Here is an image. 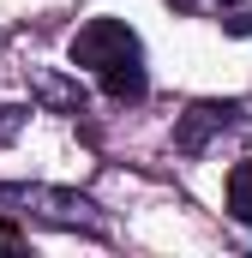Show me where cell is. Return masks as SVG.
I'll return each instance as SVG.
<instances>
[{
    "mask_svg": "<svg viewBox=\"0 0 252 258\" xmlns=\"http://www.w3.org/2000/svg\"><path fill=\"white\" fill-rule=\"evenodd\" d=\"M72 66L96 72L102 90L114 102H144L150 78H144V48H138V30L120 18H90L78 36H72Z\"/></svg>",
    "mask_w": 252,
    "mask_h": 258,
    "instance_id": "cell-1",
    "label": "cell"
},
{
    "mask_svg": "<svg viewBox=\"0 0 252 258\" xmlns=\"http://www.w3.org/2000/svg\"><path fill=\"white\" fill-rule=\"evenodd\" d=\"M0 210L48 216V222H66V228H102V216H96V204H90V198L54 192V186H0Z\"/></svg>",
    "mask_w": 252,
    "mask_h": 258,
    "instance_id": "cell-2",
    "label": "cell"
},
{
    "mask_svg": "<svg viewBox=\"0 0 252 258\" xmlns=\"http://www.w3.org/2000/svg\"><path fill=\"white\" fill-rule=\"evenodd\" d=\"M240 102H192L186 114H180V126H174V150H186V156H198L216 132H228V126H240Z\"/></svg>",
    "mask_w": 252,
    "mask_h": 258,
    "instance_id": "cell-3",
    "label": "cell"
},
{
    "mask_svg": "<svg viewBox=\"0 0 252 258\" xmlns=\"http://www.w3.org/2000/svg\"><path fill=\"white\" fill-rule=\"evenodd\" d=\"M30 90H36L48 108H60V114H84V90L66 84V78H54V72H30Z\"/></svg>",
    "mask_w": 252,
    "mask_h": 258,
    "instance_id": "cell-4",
    "label": "cell"
},
{
    "mask_svg": "<svg viewBox=\"0 0 252 258\" xmlns=\"http://www.w3.org/2000/svg\"><path fill=\"white\" fill-rule=\"evenodd\" d=\"M228 216L234 222H252V162H234L228 168Z\"/></svg>",
    "mask_w": 252,
    "mask_h": 258,
    "instance_id": "cell-5",
    "label": "cell"
},
{
    "mask_svg": "<svg viewBox=\"0 0 252 258\" xmlns=\"http://www.w3.org/2000/svg\"><path fill=\"white\" fill-rule=\"evenodd\" d=\"M24 114H30V108H0V144H12V138L24 132Z\"/></svg>",
    "mask_w": 252,
    "mask_h": 258,
    "instance_id": "cell-6",
    "label": "cell"
},
{
    "mask_svg": "<svg viewBox=\"0 0 252 258\" xmlns=\"http://www.w3.org/2000/svg\"><path fill=\"white\" fill-rule=\"evenodd\" d=\"M174 6H198V0H174Z\"/></svg>",
    "mask_w": 252,
    "mask_h": 258,
    "instance_id": "cell-7",
    "label": "cell"
},
{
    "mask_svg": "<svg viewBox=\"0 0 252 258\" xmlns=\"http://www.w3.org/2000/svg\"><path fill=\"white\" fill-rule=\"evenodd\" d=\"M228 6H240V0H228Z\"/></svg>",
    "mask_w": 252,
    "mask_h": 258,
    "instance_id": "cell-8",
    "label": "cell"
}]
</instances>
